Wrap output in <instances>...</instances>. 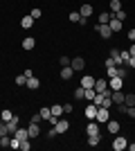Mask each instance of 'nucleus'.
I'll return each mask as SVG.
<instances>
[{
    "mask_svg": "<svg viewBox=\"0 0 135 151\" xmlns=\"http://www.w3.org/2000/svg\"><path fill=\"white\" fill-rule=\"evenodd\" d=\"M126 147H129V140L124 138V135H119V133H117L115 140H113V149H115V151H124Z\"/></svg>",
    "mask_w": 135,
    "mask_h": 151,
    "instance_id": "obj_1",
    "label": "nucleus"
},
{
    "mask_svg": "<svg viewBox=\"0 0 135 151\" xmlns=\"http://www.w3.org/2000/svg\"><path fill=\"white\" fill-rule=\"evenodd\" d=\"M99 124H106V122L110 120V113H108V108H104V106H99L97 108V117H95Z\"/></svg>",
    "mask_w": 135,
    "mask_h": 151,
    "instance_id": "obj_2",
    "label": "nucleus"
},
{
    "mask_svg": "<svg viewBox=\"0 0 135 151\" xmlns=\"http://www.w3.org/2000/svg\"><path fill=\"white\" fill-rule=\"evenodd\" d=\"M124 86V77H110L108 79V88L110 90H122Z\"/></svg>",
    "mask_w": 135,
    "mask_h": 151,
    "instance_id": "obj_3",
    "label": "nucleus"
},
{
    "mask_svg": "<svg viewBox=\"0 0 135 151\" xmlns=\"http://www.w3.org/2000/svg\"><path fill=\"white\" fill-rule=\"evenodd\" d=\"M86 133H88V135H99V133H101V131H99V122H97V120H90L88 126H86Z\"/></svg>",
    "mask_w": 135,
    "mask_h": 151,
    "instance_id": "obj_4",
    "label": "nucleus"
},
{
    "mask_svg": "<svg viewBox=\"0 0 135 151\" xmlns=\"http://www.w3.org/2000/svg\"><path fill=\"white\" fill-rule=\"evenodd\" d=\"M97 108H99V106H97L95 101H90L88 106H86V117H88V120H95V117H97Z\"/></svg>",
    "mask_w": 135,
    "mask_h": 151,
    "instance_id": "obj_5",
    "label": "nucleus"
},
{
    "mask_svg": "<svg viewBox=\"0 0 135 151\" xmlns=\"http://www.w3.org/2000/svg\"><path fill=\"white\" fill-rule=\"evenodd\" d=\"M70 65H72V70H77V72H81V70L86 68V61H84L81 57H74V59L70 61Z\"/></svg>",
    "mask_w": 135,
    "mask_h": 151,
    "instance_id": "obj_6",
    "label": "nucleus"
},
{
    "mask_svg": "<svg viewBox=\"0 0 135 151\" xmlns=\"http://www.w3.org/2000/svg\"><path fill=\"white\" fill-rule=\"evenodd\" d=\"M95 29L99 32V36H104V38H110V36H113V29H110V25H97Z\"/></svg>",
    "mask_w": 135,
    "mask_h": 151,
    "instance_id": "obj_7",
    "label": "nucleus"
},
{
    "mask_svg": "<svg viewBox=\"0 0 135 151\" xmlns=\"http://www.w3.org/2000/svg\"><path fill=\"white\" fill-rule=\"evenodd\" d=\"M110 99H113V104L122 106V104H124V93H122V90H113V93H110Z\"/></svg>",
    "mask_w": 135,
    "mask_h": 151,
    "instance_id": "obj_8",
    "label": "nucleus"
},
{
    "mask_svg": "<svg viewBox=\"0 0 135 151\" xmlns=\"http://www.w3.org/2000/svg\"><path fill=\"white\" fill-rule=\"evenodd\" d=\"M25 86H27V88H29V90H36V88H39V86H41V79H39V77H27V83H25Z\"/></svg>",
    "mask_w": 135,
    "mask_h": 151,
    "instance_id": "obj_9",
    "label": "nucleus"
},
{
    "mask_svg": "<svg viewBox=\"0 0 135 151\" xmlns=\"http://www.w3.org/2000/svg\"><path fill=\"white\" fill-rule=\"evenodd\" d=\"M27 133H29V138H39L41 135V129H39V124H34V122H29V126H27Z\"/></svg>",
    "mask_w": 135,
    "mask_h": 151,
    "instance_id": "obj_10",
    "label": "nucleus"
},
{
    "mask_svg": "<svg viewBox=\"0 0 135 151\" xmlns=\"http://www.w3.org/2000/svg\"><path fill=\"white\" fill-rule=\"evenodd\" d=\"M106 126H108V131L113 133V135H117V133H119V126H122V124H119L117 120H108V122H106Z\"/></svg>",
    "mask_w": 135,
    "mask_h": 151,
    "instance_id": "obj_11",
    "label": "nucleus"
},
{
    "mask_svg": "<svg viewBox=\"0 0 135 151\" xmlns=\"http://www.w3.org/2000/svg\"><path fill=\"white\" fill-rule=\"evenodd\" d=\"M18 129V115H14L11 120L7 122V131H9V135H14V131Z\"/></svg>",
    "mask_w": 135,
    "mask_h": 151,
    "instance_id": "obj_12",
    "label": "nucleus"
},
{
    "mask_svg": "<svg viewBox=\"0 0 135 151\" xmlns=\"http://www.w3.org/2000/svg\"><path fill=\"white\" fill-rule=\"evenodd\" d=\"M81 86H84V88H95V77L84 75L81 77Z\"/></svg>",
    "mask_w": 135,
    "mask_h": 151,
    "instance_id": "obj_13",
    "label": "nucleus"
},
{
    "mask_svg": "<svg viewBox=\"0 0 135 151\" xmlns=\"http://www.w3.org/2000/svg\"><path fill=\"white\" fill-rule=\"evenodd\" d=\"M34 47H36V41H34L32 36H25V38H23V50L29 52V50H34Z\"/></svg>",
    "mask_w": 135,
    "mask_h": 151,
    "instance_id": "obj_14",
    "label": "nucleus"
},
{
    "mask_svg": "<svg viewBox=\"0 0 135 151\" xmlns=\"http://www.w3.org/2000/svg\"><path fill=\"white\" fill-rule=\"evenodd\" d=\"M79 14H81V18H90L92 16V5H81V9H79Z\"/></svg>",
    "mask_w": 135,
    "mask_h": 151,
    "instance_id": "obj_15",
    "label": "nucleus"
},
{
    "mask_svg": "<svg viewBox=\"0 0 135 151\" xmlns=\"http://www.w3.org/2000/svg\"><path fill=\"white\" fill-rule=\"evenodd\" d=\"M54 129H56L59 133H65L68 129H70V122H68V120H59L56 124H54Z\"/></svg>",
    "mask_w": 135,
    "mask_h": 151,
    "instance_id": "obj_16",
    "label": "nucleus"
},
{
    "mask_svg": "<svg viewBox=\"0 0 135 151\" xmlns=\"http://www.w3.org/2000/svg\"><path fill=\"white\" fill-rule=\"evenodd\" d=\"M72 75H74V70H72V65H65V68H61V79H72Z\"/></svg>",
    "mask_w": 135,
    "mask_h": 151,
    "instance_id": "obj_17",
    "label": "nucleus"
},
{
    "mask_svg": "<svg viewBox=\"0 0 135 151\" xmlns=\"http://www.w3.org/2000/svg\"><path fill=\"white\" fill-rule=\"evenodd\" d=\"M113 16H115V14H113V12H104L101 16H99V25H108Z\"/></svg>",
    "mask_w": 135,
    "mask_h": 151,
    "instance_id": "obj_18",
    "label": "nucleus"
},
{
    "mask_svg": "<svg viewBox=\"0 0 135 151\" xmlns=\"http://www.w3.org/2000/svg\"><path fill=\"white\" fill-rule=\"evenodd\" d=\"M108 25H110V29H113V34H115V32H119V29H122V20H119V18H115V16H113V18H110V23H108Z\"/></svg>",
    "mask_w": 135,
    "mask_h": 151,
    "instance_id": "obj_19",
    "label": "nucleus"
},
{
    "mask_svg": "<svg viewBox=\"0 0 135 151\" xmlns=\"http://www.w3.org/2000/svg\"><path fill=\"white\" fill-rule=\"evenodd\" d=\"M14 138H18L20 142H23V140L29 138V133H27V129H16V131H14Z\"/></svg>",
    "mask_w": 135,
    "mask_h": 151,
    "instance_id": "obj_20",
    "label": "nucleus"
},
{
    "mask_svg": "<svg viewBox=\"0 0 135 151\" xmlns=\"http://www.w3.org/2000/svg\"><path fill=\"white\" fill-rule=\"evenodd\" d=\"M86 142H88V147H97L99 142H101V133H99V135H88Z\"/></svg>",
    "mask_w": 135,
    "mask_h": 151,
    "instance_id": "obj_21",
    "label": "nucleus"
},
{
    "mask_svg": "<svg viewBox=\"0 0 135 151\" xmlns=\"http://www.w3.org/2000/svg\"><path fill=\"white\" fill-rule=\"evenodd\" d=\"M11 117H14V113L9 111V108H2V111H0V120L2 122H9Z\"/></svg>",
    "mask_w": 135,
    "mask_h": 151,
    "instance_id": "obj_22",
    "label": "nucleus"
},
{
    "mask_svg": "<svg viewBox=\"0 0 135 151\" xmlns=\"http://www.w3.org/2000/svg\"><path fill=\"white\" fill-rule=\"evenodd\" d=\"M32 25H34V18H32V16H25V18L20 20V27H23V29H29Z\"/></svg>",
    "mask_w": 135,
    "mask_h": 151,
    "instance_id": "obj_23",
    "label": "nucleus"
},
{
    "mask_svg": "<svg viewBox=\"0 0 135 151\" xmlns=\"http://www.w3.org/2000/svg\"><path fill=\"white\" fill-rule=\"evenodd\" d=\"M52 108V115H54V117H61V115H63V106H61V104H54V106H50Z\"/></svg>",
    "mask_w": 135,
    "mask_h": 151,
    "instance_id": "obj_24",
    "label": "nucleus"
},
{
    "mask_svg": "<svg viewBox=\"0 0 135 151\" xmlns=\"http://www.w3.org/2000/svg\"><path fill=\"white\" fill-rule=\"evenodd\" d=\"M39 113H41V117H43V120H50V115H52V108H50V106H45V108H41Z\"/></svg>",
    "mask_w": 135,
    "mask_h": 151,
    "instance_id": "obj_25",
    "label": "nucleus"
},
{
    "mask_svg": "<svg viewBox=\"0 0 135 151\" xmlns=\"http://www.w3.org/2000/svg\"><path fill=\"white\" fill-rule=\"evenodd\" d=\"M119 9H122V2H119V0H110V12L115 14V12H119Z\"/></svg>",
    "mask_w": 135,
    "mask_h": 151,
    "instance_id": "obj_26",
    "label": "nucleus"
},
{
    "mask_svg": "<svg viewBox=\"0 0 135 151\" xmlns=\"http://www.w3.org/2000/svg\"><path fill=\"white\" fill-rule=\"evenodd\" d=\"M124 113L129 115L131 120H135V106H126V104H124Z\"/></svg>",
    "mask_w": 135,
    "mask_h": 151,
    "instance_id": "obj_27",
    "label": "nucleus"
},
{
    "mask_svg": "<svg viewBox=\"0 0 135 151\" xmlns=\"http://www.w3.org/2000/svg\"><path fill=\"white\" fill-rule=\"evenodd\" d=\"M11 145V138H9V133L7 135H0V147H9Z\"/></svg>",
    "mask_w": 135,
    "mask_h": 151,
    "instance_id": "obj_28",
    "label": "nucleus"
},
{
    "mask_svg": "<svg viewBox=\"0 0 135 151\" xmlns=\"http://www.w3.org/2000/svg\"><path fill=\"white\" fill-rule=\"evenodd\" d=\"M20 149H23V151H29V149H32V138L23 140V142H20Z\"/></svg>",
    "mask_w": 135,
    "mask_h": 151,
    "instance_id": "obj_29",
    "label": "nucleus"
},
{
    "mask_svg": "<svg viewBox=\"0 0 135 151\" xmlns=\"http://www.w3.org/2000/svg\"><path fill=\"white\" fill-rule=\"evenodd\" d=\"M124 104L126 106H135V95H124Z\"/></svg>",
    "mask_w": 135,
    "mask_h": 151,
    "instance_id": "obj_30",
    "label": "nucleus"
},
{
    "mask_svg": "<svg viewBox=\"0 0 135 151\" xmlns=\"http://www.w3.org/2000/svg\"><path fill=\"white\" fill-rule=\"evenodd\" d=\"M84 97H86V88L81 86V88L74 90V99H84Z\"/></svg>",
    "mask_w": 135,
    "mask_h": 151,
    "instance_id": "obj_31",
    "label": "nucleus"
},
{
    "mask_svg": "<svg viewBox=\"0 0 135 151\" xmlns=\"http://www.w3.org/2000/svg\"><path fill=\"white\" fill-rule=\"evenodd\" d=\"M95 88H86V97H84V99H88V101H92V99H95Z\"/></svg>",
    "mask_w": 135,
    "mask_h": 151,
    "instance_id": "obj_32",
    "label": "nucleus"
},
{
    "mask_svg": "<svg viewBox=\"0 0 135 151\" xmlns=\"http://www.w3.org/2000/svg\"><path fill=\"white\" fill-rule=\"evenodd\" d=\"M68 20H72V23H79V20H81V14H79V12H72L70 16H68Z\"/></svg>",
    "mask_w": 135,
    "mask_h": 151,
    "instance_id": "obj_33",
    "label": "nucleus"
},
{
    "mask_svg": "<svg viewBox=\"0 0 135 151\" xmlns=\"http://www.w3.org/2000/svg\"><path fill=\"white\" fill-rule=\"evenodd\" d=\"M25 83H27V77L25 75H18V77H16V86H25Z\"/></svg>",
    "mask_w": 135,
    "mask_h": 151,
    "instance_id": "obj_34",
    "label": "nucleus"
},
{
    "mask_svg": "<svg viewBox=\"0 0 135 151\" xmlns=\"http://www.w3.org/2000/svg\"><path fill=\"white\" fill-rule=\"evenodd\" d=\"M29 122H34V124H41V122H43L41 113H34V115H32V120H29Z\"/></svg>",
    "mask_w": 135,
    "mask_h": 151,
    "instance_id": "obj_35",
    "label": "nucleus"
},
{
    "mask_svg": "<svg viewBox=\"0 0 135 151\" xmlns=\"http://www.w3.org/2000/svg\"><path fill=\"white\" fill-rule=\"evenodd\" d=\"M41 14H43V12H41L39 7H36V9H32V14H29V16H32V18L36 20V18H41Z\"/></svg>",
    "mask_w": 135,
    "mask_h": 151,
    "instance_id": "obj_36",
    "label": "nucleus"
},
{
    "mask_svg": "<svg viewBox=\"0 0 135 151\" xmlns=\"http://www.w3.org/2000/svg\"><path fill=\"white\" fill-rule=\"evenodd\" d=\"M7 133H9V131H7V122L0 120V135H7Z\"/></svg>",
    "mask_w": 135,
    "mask_h": 151,
    "instance_id": "obj_37",
    "label": "nucleus"
},
{
    "mask_svg": "<svg viewBox=\"0 0 135 151\" xmlns=\"http://www.w3.org/2000/svg\"><path fill=\"white\" fill-rule=\"evenodd\" d=\"M70 61H72L70 57H61V59H59V63H61V65H63V68H65V65H70Z\"/></svg>",
    "mask_w": 135,
    "mask_h": 151,
    "instance_id": "obj_38",
    "label": "nucleus"
},
{
    "mask_svg": "<svg viewBox=\"0 0 135 151\" xmlns=\"http://www.w3.org/2000/svg\"><path fill=\"white\" fill-rule=\"evenodd\" d=\"M115 18H119L124 23V18H126V12H124V9H119V12H115Z\"/></svg>",
    "mask_w": 135,
    "mask_h": 151,
    "instance_id": "obj_39",
    "label": "nucleus"
},
{
    "mask_svg": "<svg viewBox=\"0 0 135 151\" xmlns=\"http://www.w3.org/2000/svg\"><path fill=\"white\" fill-rule=\"evenodd\" d=\"M126 68L135 70V57H129V61H126Z\"/></svg>",
    "mask_w": 135,
    "mask_h": 151,
    "instance_id": "obj_40",
    "label": "nucleus"
},
{
    "mask_svg": "<svg viewBox=\"0 0 135 151\" xmlns=\"http://www.w3.org/2000/svg\"><path fill=\"white\" fill-rule=\"evenodd\" d=\"M104 108H110L113 106V99H110V97H104V104H101Z\"/></svg>",
    "mask_w": 135,
    "mask_h": 151,
    "instance_id": "obj_41",
    "label": "nucleus"
},
{
    "mask_svg": "<svg viewBox=\"0 0 135 151\" xmlns=\"http://www.w3.org/2000/svg\"><path fill=\"white\" fill-rule=\"evenodd\" d=\"M56 135H59V131H56V129H50V131H47V140L56 138Z\"/></svg>",
    "mask_w": 135,
    "mask_h": 151,
    "instance_id": "obj_42",
    "label": "nucleus"
},
{
    "mask_svg": "<svg viewBox=\"0 0 135 151\" xmlns=\"http://www.w3.org/2000/svg\"><path fill=\"white\" fill-rule=\"evenodd\" d=\"M126 38H129L131 43H135V27H133V29L129 32V34H126Z\"/></svg>",
    "mask_w": 135,
    "mask_h": 151,
    "instance_id": "obj_43",
    "label": "nucleus"
},
{
    "mask_svg": "<svg viewBox=\"0 0 135 151\" xmlns=\"http://www.w3.org/2000/svg\"><path fill=\"white\" fill-rule=\"evenodd\" d=\"M63 113H65V115L72 113V104H63Z\"/></svg>",
    "mask_w": 135,
    "mask_h": 151,
    "instance_id": "obj_44",
    "label": "nucleus"
},
{
    "mask_svg": "<svg viewBox=\"0 0 135 151\" xmlns=\"http://www.w3.org/2000/svg\"><path fill=\"white\" fill-rule=\"evenodd\" d=\"M104 65H106V68H110V65H115V61H113V57H108V59H106V61H104Z\"/></svg>",
    "mask_w": 135,
    "mask_h": 151,
    "instance_id": "obj_45",
    "label": "nucleus"
},
{
    "mask_svg": "<svg viewBox=\"0 0 135 151\" xmlns=\"http://www.w3.org/2000/svg\"><path fill=\"white\" fill-rule=\"evenodd\" d=\"M129 54H131V57H135V43L131 45V50H129Z\"/></svg>",
    "mask_w": 135,
    "mask_h": 151,
    "instance_id": "obj_46",
    "label": "nucleus"
},
{
    "mask_svg": "<svg viewBox=\"0 0 135 151\" xmlns=\"http://www.w3.org/2000/svg\"><path fill=\"white\" fill-rule=\"evenodd\" d=\"M129 149H131V151H135V142H129Z\"/></svg>",
    "mask_w": 135,
    "mask_h": 151,
    "instance_id": "obj_47",
    "label": "nucleus"
}]
</instances>
